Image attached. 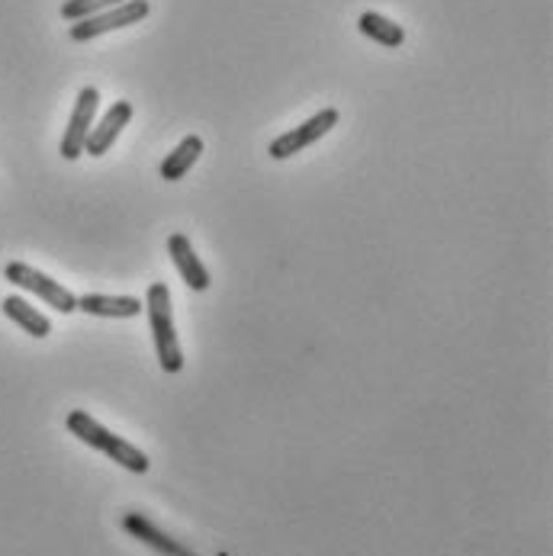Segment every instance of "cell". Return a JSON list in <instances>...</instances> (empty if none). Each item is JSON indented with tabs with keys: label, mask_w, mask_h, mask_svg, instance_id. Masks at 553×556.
Masks as SVG:
<instances>
[{
	"label": "cell",
	"mask_w": 553,
	"mask_h": 556,
	"mask_svg": "<svg viewBox=\"0 0 553 556\" xmlns=\"http://www.w3.org/2000/svg\"><path fill=\"white\" fill-rule=\"evenodd\" d=\"M78 309L84 316L100 318H136L146 303H139L136 296H103V293H87L78 296Z\"/></svg>",
	"instance_id": "10"
},
{
	"label": "cell",
	"mask_w": 553,
	"mask_h": 556,
	"mask_svg": "<svg viewBox=\"0 0 553 556\" xmlns=\"http://www.w3.org/2000/svg\"><path fill=\"white\" fill-rule=\"evenodd\" d=\"M97 103H100V90L97 87H80L72 119H68V129L62 136V159L65 161H75L84 155V142H87V136L93 129Z\"/></svg>",
	"instance_id": "6"
},
{
	"label": "cell",
	"mask_w": 553,
	"mask_h": 556,
	"mask_svg": "<svg viewBox=\"0 0 553 556\" xmlns=\"http://www.w3.org/2000/svg\"><path fill=\"white\" fill-rule=\"evenodd\" d=\"M167 251H171V261H174V267H177V274L184 277V283L193 290V293H203V290H210V270H206V264L197 257V251H193V244L190 239L184 236V232H174L171 239H167Z\"/></svg>",
	"instance_id": "8"
},
{
	"label": "cell",
	"mask_w": 553,
	"mask_h": 556,
	"mask_svg": "<svg viewBox=\"0 0 553 556\" xmlns=\"http://www.w3.org/2000/svg\"><path fill=\"white\" fill-rule=\"evenodd\" d=\"M123 0H65L62 3V20L68 23H78V20H87V16H97L110 7H116Z\"/></svg>",
	"instance_id": "14"
},
{
	"label": "cell",
	"mask_w": 553,
	"mask_h": 556,
	"mask_svg": "<svg viewBox=\"0 0 553 556\" xmlns=\"http://www.w3.org/2000/svg\"><path fill=\"white\" fill-rule=\"evenodd\" d=\"M123 528H126L133 538H139L146 547L159 551L161 556H197L184 541H177V538H171L167 531H161L159 525H155L152 518H146L142 511H129V515L123 518Z\"/></svg>",
	"instance_id": "9"
},
{
	"label": "cell",
	"mask_w": 553,
	"mask_h": 556,
	"mask_svg": "<svg viewBox=\"0 0 553 556\" xmlns=\"http://www.w3.org/2000/svg\"><path fill=\"white\" fill-rule=\"evenodd\" d=\"M129 119H133V103H129V100H116V103L106 110V116L90 129V136H87V142H84V152L93 155V159L106 155V152L113 149V142L120 139V132L129 126Z\"/></svg>",
	"instance_id": "7"
},
{
	"label": "cell",
	"mask_w": 553,
	"mask_h": 556,
	"mask_svg": "<svg viewBox=\"0 0 553 556\" xmlns=\"http://www.w3.org/2000/svg\"><path fill=\"white\" fill-rule=\"evenodd\" d=\"M338 110L335 106H328V110H318L316 116H310L306 123H300V126H293L290 132H284V136H277L274 142H271V159L274 161H287L293 159V155H300V152H306L310 146H316L318 139L325 136V132H331L335 126H338Z\"/></svg>",
	"instance_id": "5"
},
{
	"label": "cell",
	"mask_w": 553,
	"mask_h": 556,
	"mask_svg": "<svg viewBox=\"0 0 553 556\" xmlns=\"http://www.w3.org/2000/svg\"><path fill=\"white\" fill-rule=\"evenodd\" d=\"M68 431L84 441L87 447H93V451H100V454H106L113 464H120V467H126L129 473H146L149 470V457L136 447V444H129V441H123L120 434H113L110 428H103L97 418H90L84 408H75L72 415H68Z\"/></svg>",
	"instance_id": "1"
},
{
	"label": "cell",
	"mask_w": 553,
	"mask_h": 556,
	"mask_svg": "<svg viewBox=\"0 0 553 556\" xmlns=\"http://www.w3.org/2000/svg\"><path fill=\"white\" fill-rule=\"evenodd\" d=\"M3 277H7L13 287H20V290L39 296L42 303H49V306H52L55 313H62V316H68V313L78 309V296H75L72 290H65L59 280L46 277L42 270H36V267H29V264H23V261H10V264L3 267Z\"/></svg>",
	"instance_id": "3"
},
{
	"label": "cell",
	"mask_w": 553,
	"mask_h": 556,
	"mask_svg": "<svg viewBox=\"0 0 553 556\" xmlns=\"http://www.w3.org/2000/svg\"><path fill=\"white\" fill-rule=\"evenodd\" d=\"M0 309H3V316L10 318V321H16L26 334H33V338H46L49 331H52V321L42 316V313H36L23 296H7L3 303H0Z\"/></svg>",
	"instance_id": "11"
},
{
	"label": "cell",
	"mask_w": 553,
	"mask_h": 556,
	"mask_svg": "<svg viewBox=\"0 0 553 556\" xmlns=\"http://www.w3.org/2000/svg\"><path fill=\"white\" fill-rule=\"evenodd\" d=\"M200 155H203V139H200V136H187L167 159L161 161L159 174L164 180H180V177L197 164Z\"/></svg>",
	"instance_id": "13"
},
{
	"label": "cell",
	"mask_w": 553,
	"mask_h": 556,
	"mask_svg": "<svg viewBox=\"0 0 553 556\" xmlns=\"http://www.w3.org/2000/svg\"><path fill=\"white\" fill-rule=\"evenodd\" d=\"M149 10H152L149 0H123V3H116V7H110V10H103V13H97V16H87V20L72 23V39H75V42H90V39L106 36V33H113V29H126V26L146 20Z\"/></svg>",
	"instance_id": "4"
},
{
	"label": "cell",
	"mask_w": 553,
	"mask_h": 556,
	"mask_svg": "<svg viewBox=\"0 0 553 556\" xmlns=\"http://www.w3.org/2000/svg\"><path fill=\"white\" fill-rule=\"evenodd\" d=\"M357 29H361L367 39H374V42H380V46H387V49H399V46L405 42V29H402L399 23H393L390 16L374 13V10L361 13Z\"/></svg>",
	"instance_id": "12"
},
{
	"label": "cell",
	"mask_w": 553,
	"mask_h": 556,
	"mask_svg": "<svg viewBox=\"0 0 553 556\" xmlns=\"http://www.w3.org/2000/svg\"><path fill=\"white\" fill-rule=\"evenodd\" d=\"M146 313L152 325V338H155V351H159V364L164 374H180L184 370V351L174 331V316H171V293L164 283H152L146 293Z\"/></svg>",
	"instance_id": "2"
}]
</instances>
